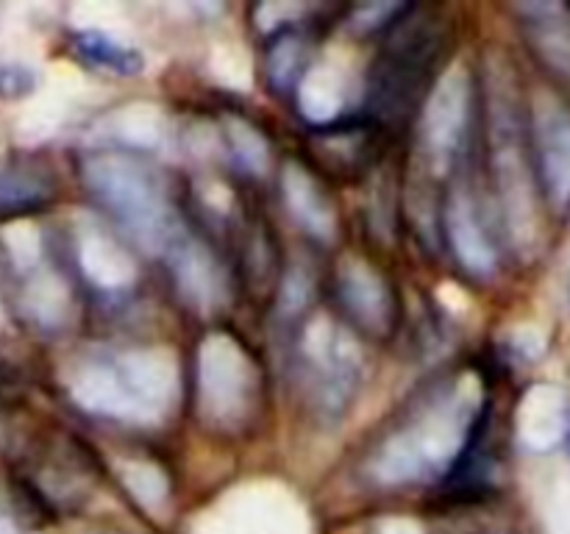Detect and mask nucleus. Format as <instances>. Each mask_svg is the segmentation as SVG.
Instances as JSON below:
<instances>
[{"label":"nucleus","instance_id":"1","mask_svg":"<svg viewBox=\"0 0 570 534\" xmlns=\"http://www.w3.org/2000/svg\"><path fill=\"white\" fill-rule=\"evenodd\" d=\"M78 406L120 423L161 421L176 398V362L161 350H98L70 376Z\"/></svg>","mask_w":570,"mask_h":534},{"label":"nucleus","instance_id":"2","mask_svg":"<svg viewBox=\"0 0 570 534\" xmlns=\"http://www.w3.org/2000/svg\"><path fill=\"white\" fill-rule=\"evenodd\" d=\"M476 426V409L468 404L465 393L449 389L379 443L371 476L384 487H406L454 471Z\"/></svg>","mask_w":570,"mask_h":534},{"label":"nucleus","instance_id":"3","mask_svg":"<svg viewBox=\"0 0 570 534\" xmlns=\"http://www.w3.org/2000/svg\"><path fill=\"white\" fill-rule=\"evenodd\" d=\"M81 178L106 215L148 254H165L181 237L165 181L139 156L92 154L83 159Z\"/></svg>","mask_w":570,"mask_h":534},{"label":"nucleus","instance_id":"4","mask_svg":"<svg viewBox=\"0 0 570 534\" xmlns=\"http://www.w3.org/2000/svg\"><path fill=\"white\" fill-rule=\"evenodd\" d=\"M395 26L399 28L373 65L371 89H367L373 115L382 120H401L410 115L432 78L445 44L443 26L426 11H415L412 20L399 17Z\"/></svg>","mask_w":570,"mask_h":534},{"label":"nucleus","instance_id":"5","mask_svg":"<svg viewBox=\"0 0 570 534\" xmlns=\"http://www.w3.org/2000/svg\"><path fill=\"white\" fill-rule=\"evenodd\" d=\"M301 384L312 412L334 423L354 404L362 384V348L332 317H315L301 339Z\"/></svg>","mask_w":570,"mask_h":534},{"label":"nucleus","instance_id":"6","mask_svg":"<svg viewBox=\"0 0 570 534\" xmlns=\"http://www.w3.org/2000/svg\"><path fill=\"white\" fill-rule=\"evenodd\" d=\"M256 398V370L248 354L226 334L204 339L198 356V400L217 426H237Z\"/></svg>","mask_w":570,"mask_h":534},{"label":"nucleus","instance_id":"7","mask_svg":"<svg viewBox=\"0 0 570 534\" xmlns=\"http://www.w3.org/2000/svg\"><path fill=\"white\" fill-rule=\"evenodd\" d=\"M471 120V81L468 72L454 67L429 89L421 109V145L434 170H445L460 154Z\"/></svg>","mask_w":570,"mask_h":534},{"label":"nucleus","instance_id":"8","mask_svg":"<svg viewBox=\"0 0 570 534\" xmlns=\"http://www.w3.org/2000/svg\"><path fill=\"white\" fill-rule=\"evenodd\" d=\"M337 295L351 317L373 334H387L395 323V298L379 270L362 259H345L337 270Z\"/></svg>","mask_w":570,"mask_h":534},{"label":"nucleus","instance_id":"9","mask_svg":"<svg viewBox=\"0 0 570 534\" xmlns=\"http://www.w3.org/2000/svg\"><path fill=\"white\" fill-rule=\"evenodd\" d=\"M445 234H449V245L454 250L456 261L465 267L471 276L488 278L495 273L499 265V254H495L493 239L488 237L479 206L468 189L456 187L445 200Z\"/></svg>","mask_w":570,"mask_h":534},{"label":"nucleus","instance_id":"10","mask_svg":"<svg viewBox=\"0 0 570 534\" xmlns=\"http://www.w3.org/2000/svg\"><path fill=\"white\" fill-rule=\"evenodd\" d=\"M59 195V181L48 161L11 159L0 165V222L37 215Z\"/></svg>","mask_w":570,"mask_h":534},{"label":"nucleus","instance_id":"11","mask_svg":"<svg viewBox=\"0 0 570 534\" xmlns=\"http://www.w3.org/2000/svg\"><path fill=\"white\" fill-rule=\"evenodd\" d=\"M534 142L546 195L557 209L570 204V115L560 106H538Z\"/></svg>","mask_w":570,"mask_h":534},{"label":"nucleus","instance_id":"12","mask_svg":"<svg viewBox=\"0 0 570 534\" xmlns=\"http://www.w3.org/2000/svg\"><path fill=\"white\" fill-rule=\"evenodd\" d=\"M282 195L289 215L309 237L328 243L337 234V211L332 198L315 176L298 161H287L282 170Z\"/></svg>","mask_w":570,"mask_h":534},{"label":"nucleus","instance_id":"13","mask_svg":"<svg viewBox=\"0 0 570 534\" xmlns=\"http://www.w3.org/2000/svg\"><path fill=\"white\" fill-rule=\"evenodd\" d=\"M173 256V276H176L178 289L184 298L198 309H212L220 304L223 281L215 259L204 245L193 243L187 237H178L170 248Z\"/></svg>","mask_w":570,"mask_h":534},{"label":"nucleus","instance_id":"14","mask_svg":"<svg viewBox=\"0 0 570 534\" xmlns=\"http://www.w3.org/2000/svg\"><path fill=\"white\" fill-rule=\"evenodd\" d=\"M70 50L83 61V65L95 67V70L111 72L120 78H134L145 70V59L137 48L120 42L111 33L104 31H76L70 37Z\"/></svg>","mask_w":570,"mask_h":534},{"label":"nucleus","instance_id":"15","mask_svg":"<svg viewBox=\"0 0 570 534\" xmlns=\"http://www.w3.org/2000/svg\"><path fill=\"white\" fill-rule=\"evenodd\" d=\"M306 42L293 31H282L273 44L267 48V81L276 92H293L301 87L304 76L309 72L306 67Z\"/></svg>","mask_w":570,"mask_h":534},{"label":"nucleus","instance_id":"16","mask_svg":"<svg viewBox=\"0 0 570 534\" xmlns=\"http://www.w3.org/2000/svg\"><path fill=\"white\" fill-rule=\"evenodd\" d=\"M226 134H228V142H232L234 156H237V161L245 167V170L248 172L267 170L271 148H267V139L262 137V131L254 126V122L243 120V117H228Z\"/></svg>","mask_w":570,"mask_h":534},{"label":"nucleus","instance_id":"17","mask_svg":"<svg viewBox=\"0 0 570 534\" xmlns=\"http://www.w3.org/2000/svg\"><path fill=\"white\" fill-rule=\"evenodd\" d=\"M120 478L131 490L134 498L142 506H148V510H159L167 501V493H170L165 473L156 465H150V462H126L120 467Z\"/></svg>","mask_w":570,"mask_h":534},{"label":"nucleus","instance_id":"18","mask_svg":"<svg viewBox=\"0 0 570 534\" xmlns=\"http://www.w3.org/2000/svg\"><path fill=\"white\" fill-rule=\"evenodd\" d=\"M37 89V72L20 61H0V100H20Z\"/></svg>","mask_w":570,"mask_h":534},{"label":"nucleus","instance_id":"19","mask_svg":"<svg viewBox=\"0 0 570 534\" xmlns=\"http://www.w3.org/2000/svg\"><path fill=\"white\" fill-rule=\"evenodd\" d=\"M406 9L410 6L404 3H365V6H356L354 11H351V28L354 31H376V28L387 26V22L399 20L401 14H406Z\"/></svg>","mask_w":570,"mask_h":534},{"label":"nucleus","instance_id":"20","mask_svg":"<svg viewBox=\"0 0 570 534\" xmlns=\"http://www.w3.org/2000/svg\"><path fill=\"white\" fill-rule=\"evenodd\" d=\"M312 295V278L301 270H289V276L284 278V289H282V306L295 315L298 309H304L309 304Z\"/></svg>","mask_w":570,"mask_h":534},{"label":"nucleus","instance_id":"21","mask_svg":"<svg viewBox=\"0 0 570 534\" xmlns=\"http://www.w3.org/2000/svg\"><path fill=\"white\" fill-rule=\"evenodd\" d=\"M301 11H304V6L295 3H262L256 6V26L262 31H273V28H282L287 22H293Z\"/></svg>","mask_w":570,"mask_h":534},{"label":"nucleus","instance_id":"22","mask_svg":"<svg viewBox=\"0 0 570 534\" xmlns=\"http://www.w3.org/2000/svg\"><path fill=\"white\" fill-rule=\"evenodd\" d=\"M14 395H17L14 373H11L9 367H6L3 362H0V409L11 404V400H14Z\"/></svg>","mask_w":570,"mask_h":534},{"label":"nucleus","instance_id":"23","mask_svg":"<svg viewBox=\"0 0 570 534\" xmlns=\"http://www.w3.org/2000/svg\"><path fill=\"white\" fill-rule=\"evenodd\" d=\"M376 534H423L421 526L412 521H404V517H395V521H387L379 526Z\"/></svg>","mask_w":570,"mask_h":534},{"label":"nucleus","instance_id":"24","mask_svg":"<svg viewBox=\"0 0 570 534\" xmlns=\"http://www.w3.org/2000/svg\"><path fill=\"white\" fill-rule=\"evenodd\" d=\"M566 445H568V454H570V432H568V439H566Z\"/></svg>","mask_w":570,"mask_h":534}]
</instances>
